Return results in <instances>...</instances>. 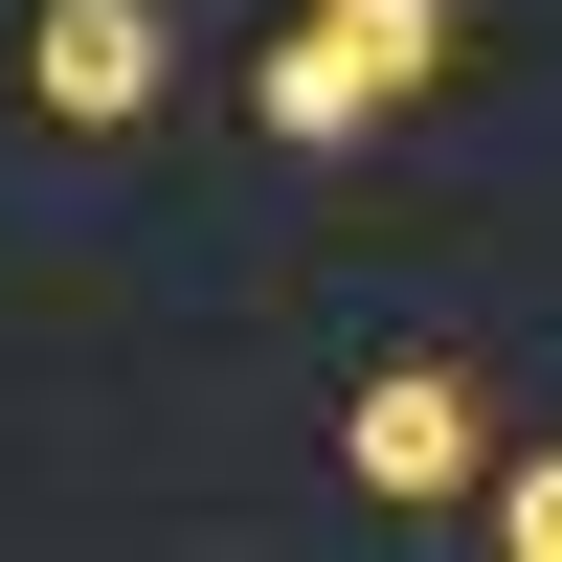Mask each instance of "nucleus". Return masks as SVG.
Wrapping results in <instances>:
<instances>
[{"label": "nucleus", "instance_id": "f257e3e1", "mask_svg": "<svg viewBox=\"0 0 562 562\" xmlns=\"http://www.w3.org/2000/svg\"><path fill=\"white\" fill-rule=\"evenodd\" d=\"M428 68H450V0H293L270 68H248V113L270 135H383Z\"/></svg>", "mask_w": 562, "mask_h": 562}, {"label": "nucleus", "instance_id": "f03ea898", "mask_svg": "<svg viewBox=\"0 0 562 562\" xmlns=\"http://www.w3.org/2000/svg\"><path fill=\"white\" fill-rule=\"evenodd\" d=\"M338 473L383 495V518H428V495H495V428H473V383H450V360H360Z\"/></svg>", "mask_w": 562, "mask_h": 562}, {"label": "nucleus", "instance_id": "7ed1b4c3", "mask_svg": "<svg viewBox=\"0 0 562 562\" xmlns=\"http://www.w3.org/2000/svg\"><path fill=\"white\" fill-rule=\"evenodd\" d=\"M180 90V23L158 0H23V113L45 135H135Z\"/></svg>", "mask_w": 562, "mask_h": 562}, {"label": "nucleus", "instance_id": "20e7f679", "mask_svg": "<svg viewBox=\"0 0 562 562\" xmlns=\"http://www.w3.org/2000/svg\"><path fill=\"white\" fill-rule=\"evenodd\" d=\"M495 562H562V450H495Z\"/></svg>", "mask_w": 562, "mask_h": 562}]
</instances>
